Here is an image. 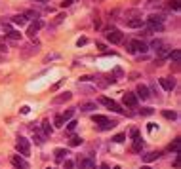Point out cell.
<instances>
[{
	"instance_id": "5",
	"label": "cell",
	"mask_w": 181,
	"mask_h": 169,
	"mask_svg": "<svg viewBox=\"0 0 181 169\" xmlns=\"http://www.w3.org/2000/svg\"><path fill=\"white\" fill-rule=\"evenodd\" d=\"M99 103H101V105H105L107 108H111L112 112H118V114H122V112H124L116 101H112V99H109V97H101V99H99Z\"/></svg>"
},
{
	"instance_id": "39",
	"label": "cell",
	"mask_w": 181,
	"mask_h": 169,
	"mask_svg": "<svg viewBox=\"0 0 181 169\" xmlns=\"http://www.w3.org/2000/svg\"><path fill=\"white\" fill-rule=\"evenodd\" d=\"M86 42H88V40H86V38H80V40H78V42H76V44H78V47H80V46H84V44H86Z\"/></svg>"
},
{
	"instance_id": "15",
	"label": "cell",
	"mask_w": 181,
	"mask_h": 169,
	"mask_svg": "<svg viewBox=\"0 0 181 169\" xmlns=\"http://www.w3.org/2000/svg\"><path fill=\"white\" fill-rule=\"evenodd\" d=\"M137 95H139L141 99H149V95H151V93H149V87H147V86H139V87H137Z\"/></svg>"
},
{
	"instance_id": "23",
	"label": "cell",
	"mask_w": 181,
	"mask_h": 169,
	"mask_svg": "<svg viewBox=\"0 0 181 169\" xmlns=\"http://www.w3.org/2000/svg\"><path fill=\"white\" fill-rule=\"evenodd\" d=\"M179 144H181V141H179V139H173V142L170 144V150L177 154V152H179Z\"/></svg>"
},
{
	"instance_id": "14",
	"label": "cell",
	"mask_w": 181,
	"mask_h": 169,
	"mask_svg": "<svg viewBox=\"0 0 181 169\" xmlns=\"http://www.w3.org/2000/svg\"><path fill=\"white\" fill-rule=\"evenodd\" d=\"M158 158H160V152H149V154H143V162H145V163H151V162L158 160Z\"/></svg>"
},
{
	"instance_id": "28",
	"label": "cell",
	"mask_w": 181,
	"mask_h": 169,
	"mask_svg": "<svg viewBox=\"0 0 181 169\" xmlns=\"http://www.w3.org/2000/svg\"><path fill=\"white\" fill-rule=\"evenodd\" d=\"M63 167H65V169H75V162H71V160H63Z\"/></svg>"
},
{
	"instance_id": "29",
	"label": "cell",
	"mask_w": 181,
	"mask_h": 169,
	"mask_svg": "<svg viewBox=\"0 0 181 169\" xmlns=\"http://www.w3.org/2000/svg\"><path fill=\"white\" fill-rule=\"evenodd\" d=\"M25 19H38V13H36V12H27V13H25Z\"/></svg>"
},
{
	"instance_id": "42",
	"label": "cell",
	"mask_w": 181,
	"mask_h": 169,
	"mask_svg": "<svg viewBox=\"0 0 181 169\" xmlns=\"http://www.w3.org/2000/svg\"><path fill=\"white\" fill-rule=\"evenodd\" d=\"M141 169H151V167H147V165H145V167H141Z\"/></svg>"
},
{
	"instance_id": "7",
	"label": "cell",
	"mask_w": 181,
	"mask_h": 169,
	"mask_svg": "<svg viewBox=\"0 0 181 169\" xmlns=\"http://www.w3.org/2000/svg\"><path fill=\"white\" fill-rule=\"evenodd\" d=\"M122 101H124V105H126V107H130V108H135V107H137V97H135V93L126 91Z\"/></svg>"
},
{
	"instance_id": "16",
	"label": "cell",
	"mask_w": 181,
	"mask_h": 169,
	"mask_svg": "<svg viewBox=\"0 0 181 169\" xmlns=\"http://www.w3.org/2000/svg\"><path fill=\"white\" fill-rule=\"evenodd\" d=\"M67 154H69V150H65V148H57L55 150V160L57 162H63L67 158Z\"/></svg>"
},
{
	"instance_id": "13",
	"label": "cell",
	"mask_w": 181,
	"mask_h": 169,
	"mask_svg": "<svg viewBox=\"0 0 181 169\" xmlns=\"http://www.w3.org/2000/svg\"><path fill=\"white\" fill-rule=\"evenodd\" d=\"M126 25L132 29H139V27H143V21H141V17H133V19H128Z\"/></svg>"
},
{
	"instance_id": "17",
	"label": "cell",
	"mask_w": 181,
	"mask_h": 169,
	"mask_svg": "<svg viewBox=\"0 0 181 169\" xmlns=\"http://www.w3.org/2000/svg\"><path fill=\"white\" fill-rule=\"evenodd\" d=\"M170 52H172V50H170V47H166V46H160V47L156 50V53H158V57H160V59L166 57V55H170Z\"/></svg>"
},
{
	"instance_id": "3",
	"label": "cell",
	"mask_w": 181,
	"mask_h": 169,
	"mask_svg": "<svg viewBox=\"0 0 181 169\" xmlns=\"http://www.w3.org/2000/svg\"><path fill=\"white\" fill-rule=\"evenodd\" d=\"M149 50V46L143 42V40H133L128 44V52L130 53H145Z\"/></svg>"
},
{
	"instance_id": "43",
	"label": "cell",
	"mask_w": 181,
	"mask_h": 169,
	"mask_svg": "<svg viewBox=\"0 0 181 169\" xmlns=\"http://www.w3.org/2000/svg\"><path fill=\"white\" fill-rule=\"evenodd\" d=\"M48 169H52V167H48Z\"/></svg>"
},
{
	"instance_id": "31",
	"label": "cell",
	"mask_w": 181,
	"mask_h": 169,
	"mask_svg": "<svg viewBox=\"0 0 181 169\" xmlns=\"http://www.w3.org/2000/svg\"><path fill=\"white\" fill-rule=\"evenodd\" d=\"M126 139V135H122V133H118V135H115V137H112V141H115V142H122Z\"/></svg>"
},
{
	"instance_id": "11",
	"label": "cell",
	"mask_w": 181,
	"mask_h": 169,
	"mask_svg": "<svg viewBox=\"0 0 181 169\" xmlns=\"http://www.w3.org/2000/svg\"><path fill=\"white\" fill-rule=\"evenodd\" d=\"M78 167H80V169H97L96 163H94V160H90V158L80 160V162H78Z\"/></svg>"
},
{
	"instance_id": "35",
	"label": "cell",
	"mask_w": 181,
	"mask_h": 169,
	"mask_svg": "<svg viewBox=\"0 0 181 169\" xmlns=\"http://www.w3.org/2000/svg\"><path fill=\"white\" fill-rule=\"evenodd\" d=\"M141 114H143V116H149V114H153V108H143Z\"/></svg>"
},
{
	"instance_id": "41",
	"label": "cell",
	"mask_w": 181,
	"mask_h": 169,
	"mask_svg": "<svg viewBox=\"0 0 181 169\" xmlns=\"http://www.w3.org/2000/svg\"><path fill=\"white\" fill-rule=\"evenodd\" d=\"M101 169H109V165H107V163H103V165H101Z\"/></svg>"
},
{
	"instance_id": "25",
	"label": "cell",
	"mask_w": 181,
	"mask_h": 169,
	"mask_svg": "<svg viewBox=\"0 0 181 169\" xmlns=\"http://www.w3.org/2000/svg\"><path fill=\"white\" fill-rule=\"evenodd\" d=\"M6 36H8L10 40H19V38H21V32H17V31H10V32H6Z\"/></svg>"
},
{
	"instance_id": "38",
	"label": "cell",
	"mask_w": 181,
	"mask_h": 169,
	"mask_svg": "<svg viewBox=\"0 0 181 169\" xmlns=\"http://www.w3.org/2000/svg\"><path fill=\"white\" fill-rule=\"evenodd\" d=\"M71 4H73V0H65V2H61V6H63V8H67V6H71Z\"/></svg>"
},
{
	"instance_id": "10",
	"label": "cell",
	"mask_w": 181,
	"mask_h": 169,
	"mask_svg": "<svg viewBox=\"0 0 181 169\" xmlns=\"http://www.w3.org/2000/svg\"><path fill=\"white\" fill-rule=\"evenodd\" d=\"M160 86H162L166 91H172V89L175 87V82H173V78H160Z\"/></svg>"
},
{
	"instance_id": "18",
	"label": "cell",
	"mask_w": 181,
	"mask_h": 169,
	"mask_svg": "<svg viewBox=\"0 0 181 169\" xmlns=\"http://www.w3.org/2000/svg\"><path fill=\"white\" fill-rule=\"evenodd\" d=\"M141 148H143V141L139 137H135L133 139V152H141Z\"/></svg>"
},
{
	"instance_id": "2",
	"label": "cell",
	"mask_w": 181,
	"mask_h": 169,
	"mask_svg": "<svg viewBox=\"0 0 181 169\" xmlns=\"http://www.w3.org/2000/svg\"><path fill=\"white\" fill-rule=\"evenodd\" d=\"M162 15H151L149 19H147V23H149V31L147 32H162L164 31V25H162Z\"/></svg>"
},
{
	"instance_id": "26",
	"label": "cell",
	"mask_w": 181,
	"mask_h": 169,
	"mask_svg": "<svg viewBox=\"0 0 181 169\" xmlns=\"http://www.w3.org/2000/svg\"><path fill=\"white\" fill-rule=\"evenodd\" d=\"M162 116H164L166 120H175V118H177V114H175L173 110H164V112H162Z\"/></svg>"
},
{
	"instance_id": "1",
	"label": "cell",
	"mask_w": 181,
	"mask_h": 169,
	"mask_svg": "<svg viewBox=\"0 0 181 169\" xmlns=\"http://www.w3.org/2000/svg\"><path fill=\"white\" fill-rule=\"evenodd\" d=\"M94 124H97L101 131L112 129V127L116 126V122H115V120H109L107 116H101V114H94Z\"/></svg>"
},
{
	"instance_id": "8",
	"label": "cell",
	"mask_w": 181,
	"mask_h": 169,
	"mask_svg": "<svg viewBox=\"0 0 181 169\" xmlns=\"http://www.w3.org/2000/svg\"><path fill=\"white\" fill-rule=\"evenodd\" d=\"M40 29H42V21H40V19H34V23H31V27L27 29V34H29L31 38H34Z\"/></svg>"
},
{
	"instance_id": "6",
	"label": "cell",
	"mask_w": 181,
	"mask_h": 169,
	"mask_svg": "<svg viewBox=\"0 0 181 169\" xmlns=\"http://www.w3.org/2000/svg\"><path fill=\"white\" fill-rule=\"evenodd\" d=\"M105 36H107V40H109L111 44H118V42H122V38H124V36H122V32H120V31H116V29L109 31Z\"/></svg>"
},
{
	"instance_id": "36",
	"label": "cell",
	"mask_w": 181,
	"mask_h": 169,
	"mask_svg": "<svg viewBox=\"0 0 181 169\" xmlns=\"http://www.w3.org/2000/svg\"><path fill=\"white\" fill-rule=\"evenodd\" d=\"M34 141H36L38 144H42V142H44V137H42V135H34Z\"/></svg>"
},
{
	"instance_id": "32",
	"label": "cell",
	"mask_w": 181,
	"mask_h": 169,
	"mask_svg": "<svg viewBox=\"0 0 181 169\" xmlns=\"http://www.w3.org/2000/svg\"><path fill=\"white\" fill-rule=\"evenodd\" d=\"M55 127H63V118H61V114L55 116Z\"/></svg>"
},
{
	"instance_id": "34",
	"label": "cell",
	"mask_w": 181,
	"mask_h": 169,
	"mask_svg": "<svg viewBox=\"0 0 181 169\" xmlns=\"http://www.w3.org/2000/svg\"><path fill=\"white\" fill-rule=\"evenodd\" d=\"M160 46H162V42H160V40H154V42L151 44V47H154V50H158Z\"/></svg>"
},
{
	"instance_id": "33",
	"label": "cell",
	"mask_w": 181,
	"mask_h": 169,
	"mask_svg": "<svg viewBox=\"0 0 181 169\" xmlns=\"http://www.w3.org/2000/svg\"><path fill=\"white\" fill-rule=\"evenodd\" d=\"M76 124H78V122H75V120H71V122H69V126H67V129H69V131H73V129L76 127Z\"/></svg>"
},
{
	"instance_id": "30",
	"label": "cell",
	"mask_w": 181,
	"mask_h": 169,
	"mask_svg": "<svg viewBox=\"0 0 181 169\" xmlns=\"http://www.w3.org/2000/svg\"><path fill=\"white\" fill-rule=\"evenodd\" d=\"M170 8L177 12V10H179V0H170Z\"/></svg>"
},
{
	"instance_id": "37",
	"label": "cell",
	"mask_w": 181,
	"mask_h": 169,
	"mask_svg": "<svg viewBox=\"0 0 181 169\" xmlns=\"http://www.w3.org/2000/svg\"><path fill=\"white\" fill-rule=\"evenodd\" d=\"M63 19H65V15H57V19L54 21V25H59V23H61Z\"/></svg>"
},
{
	"instance_id": "24",
	"label": "cell",
	"mask_w": 181,
	"mask_h": 169,
	"mask_svg": "<svg viewBox=\"0 0 181 169\" xmlns=\"http://www.w3.org/2000/svg\"><path fill=\"white\" fill-rule=\"evenodd\" d=\"M69 144H71V147H78V144H82V137H78V135H75V137H71V141H69Z\"/></svg>"
},
{
	"instance_id": "22",
	"label": "cell",
	"mask_w": 181,
	"mask_h": 169,
	"mask_svg": "<svg viewBox=\"0 0 181 169\" xmlns=\"http://www.w3.org/2000/svg\"><path fill=\"white\" fill-rule=\"evenodd\" d=\"M42 129H44V135H46V137H50V135H52V131H54V127H52L48 122H44V124H42Z\"/></svg>"
},
{
	"instance_id": "12",
	"label": "cell",
	"mask_w": 181,
	"mask_h": 169,
	"mask_svg": "<svg viewBox=\"0 0 181 169\" xmlns=\"http://www.w3.org/2000/svg\"><path fill=\"white\" fill-rule=\"evenodd\" d=\"M71 97H73V93H69V91H65V93L57 95V97H54V103H55V105H59V103H65V101H69Z\"/></svg>"
},
{
	"instance_id": "21",
	"label": "cell",
	"mask_w": 181,
	"mask_h": 169,
	"mask_svg": "<svg viewBox=\"0 0 181 169\" xmlns=\"http://www.w3.org/2000/svg\"><path fill=\"white\" fill-rule=\"evenodd\" d=\"M12 21L15 23V25H25V23H27L25 15H15V17H12Z\"/></svg>"
},
{
	"instance_id": "9",
	"label": "cell",
	"mask_w": 181,
	"mask_h": 169,
	"mask_svg": "<svg viewBox=\"0 0 181 169\" xmlns=\"http://www.w3.org/2000/svg\"><path fill=\"white\" fill-rule=\"evenodd\" d=\"M12 163H13L17 169H29V163L21 158V156H12Z\"/></svg>"
},
{
	"instance_id": "4",
	"label": "cell",
	"mask_w": 181,
	"mask_h": 169,
	"mask_svg": "<svg viewBox=\"0 0 181 169\" xmlns=\"http://www.w3.org/2000/svg\"><path fill=\"white\" fill-rule=\"evenodd\" d=\"M15 147H17V152L21 154V156H31V142L25 139V137H19L17 139V142H15Z\"/></svg>"
},
{
	"instance_id": "20",
	"label": "cell",
	"mask_w": 181,
	"mask_h": 169,
	"mask_svg": "<svg viewBox=\"0 0 181 169\" xmlns=\"http://www.w3.org/2000/svg\"><path fill=\"white\" fill-rule=\"evenodd\" d=\"M82 112H92L94 108H96V103H86V105H82V107H78Z\"/></svg>"
},
{
	"instance_id": "27",
	"label": "cell",
	"mask_w": 181,
	"mask_h": 169,
	"mask_svg": "<svg viewBox=\"0 0 181 169\" xmlns=\"http://www.w3.org/2000/svg\"><path fill=\"white\" fill-rule=\"evenodd\" d=\"M73 114H75L73 110H65V112L61 114V118H63V122H69V120L73 118Z\"/></svg>"
},
{
	"instance_id": "40",
	"label": "cell",
	"mask_w": 181,
	"mask_h": 169,
	"mask_svg": "<svg viewBox=\"0 0 181 169\" xmlns=\"http://www.w3.org/2000/svg\"><path fill=\"white\" fill-rule=\"evenodd\" d=\"M132 137H133V139L139 137V131H137V129H132Z\"/></svg>"
},
{
	"instance_id": "19",
	"label": "cell",
	"mask_w": 181,
	"mask_h": 169,
	"mask_svg": "<svg viewBox=\"0 0 181 169\" xmlns=\"http://www.w3.org/2000/svg\"><path fill=\"white\" fill-rule=\"evenodd\" d=\"M170 59H172L173 63H179V61H181V52H179V50L170 52Z\"/></svg>"
}]
</instances>
